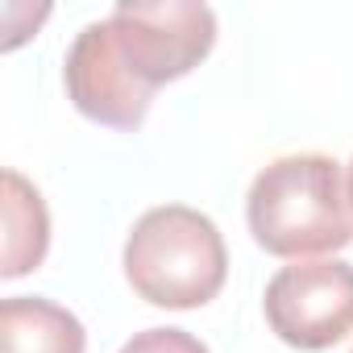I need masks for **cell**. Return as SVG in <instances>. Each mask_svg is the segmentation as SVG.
I'll return each mask as SVG.
<instances>
[{"label": "cell", "instance_id": "1", "mask_svg": "<svg viewBox=\"0 0 353 353\" xmlns=\"http://www.w3.org/2000/svg\"><path fill=\"white\" fill-rule=\"evenodd\" d=\"M216 46V13L200 0H121L75 34L63 83L96 125L137 133L154 92L192 75Z\"/></svg>", "mask_w": 353, "mask_h": 353}, {"label": "cell", "instance_id": "7", "mask_svg": "<svg viewBox=\"0 0 353 353\" xmlns=\"http://www.w3.org/2000/svg\"><path fill=\"white\" fill-rule=\"evenodd\" d=\"M121 353H212V349L188 328H145V332H133L121 345Z\"/></svg>", "mask_w": 353, "mask_h": 353}, {"label": "cell", "instance_id": "4", "mask_svg": "<svg viewBox=\"0 0 353 353\" xmlns=\"http://www.w3.org/2000/svg\"><path fill=\"white\" fill-rule=\"evenodd\" d=\"M270 332L303 353L332 349L353 332V266L341 258L283 266L262 295Z\"/></svg>", "mask_w": 353, "mask_h": 353}, {"label": "cell", "instance_id": "2", "mask_svg": "<svg viewBox=\"0 0 353 353\" xmlns=\"http://www.w3.org/2000/svg\"><path fill=\"white\" fill-rule=\"evenodd\" d=\"M245 225L274 258H316L353 241V208L341 162L328 154H283L258 170Z\"/></svg>", "mask_w": 353, "mask_h": 353}, {"label": "cell", "instance_id": "6", "mask_svg": "<svg viewBox=\"0 0 353 353\" xmlns=\"http://www.w3.org/2000/svg\"><path fill=\"white\" fill-rule=\"evenodd\" d=\"M50 250V212L42 192L17 170H5V262L0 274L21 279L46 262Z\"/></svg>", "mask_w": 353, "mask_h": 353}, {"label": "cell", "instance_id": "3", "mask_svg": "<svg viewBox=\"0 0 353 353\" xmlns=\"http://www.w3.org/2000/svg\"><path fill=\"white\" fill-rule=\"evenodd\" d=\"M121 266L137 299L166 312H192L221 295L229 250L212 216L188 204H162L133 221Z\"/></svg>", "mask_w": 353, "mask_h": 353}, {"label": "cell", "instance_id": "5", "mask_svg": "<svg viewBox=\"0 0 353 353\" xmlns=\"http://www.w3.org/2000/svg\"><path fill=\"white\" fill-rule=\"evenodd\" d=\"M88 332L75 312L42 295H9L0 303V353H83Z\"/></svg>", "mask_w": 353, "mask_h": 353}, {"label": "cell", "instance_id": "8", "mask_svg": "<svg viewBox=\"0 0 353 353\" xmlns=\"http://www.w3.org/2000/svg\"><path fill=\"white\" fill-rule=\"evenodd\" d=\"M345 192H349V208H353V158H349V166H345Z\"/></svg>", "mask_w": 353, "mask_h": 353}]
</instances>
